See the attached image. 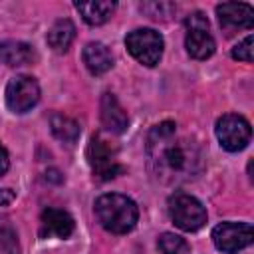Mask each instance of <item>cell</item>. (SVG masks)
Masks as SVG:
<instances>
[{"label": "cell", "mask_w": 254, "mask_h": 254, "mask_svg": "<svg viewBox=\"0 0 254 254\" xmlns=\"http://www.w3.org/2000/svg\"><path fill=\"white\" fill-rule=\"evenodd\" d=\"M149 171L163 185H181L202 173L204 157L200 147L181 135L173 121L155 125L147 135Z\"/></svg>", "instance_id": "cell-1"}, {"label": "cell", "mask_w": 254, "mask_h": 254, "mask_svg": "<svg viewBox=\"0 0 254 254\" xmlns=\"http://www.w3.org/2000/svg\"><path fill=\"white\" fill-rule=\"evenodd\" d=\"M95 216L99 224L111 232V234H127L135 228L139 220V208L137 204L119 192H107L101 194L93 204Z\"/></svg>", "instance_id": "cell-2"}, {"label": "cell", "mask_w": 254, "mask_h": 254, "mask_svg": "<svg viewBox=\"0 0 254 254\" xmlns=\"http://www.w3.org/2000/svg\"><path fill=\"white\" fill-rule=\"evenodd\" d=\"M167 210L175 226L185 232H194L206 222V208L192 194L175 192L167 202Z\"/></svg>", "instance_id": "cell-3"}, {"label": "cell", "mask_w": 254, "mask_h": 254, "mask_svg": "<svg viewBox=\"0 0 254 254\" xmlns=\"http://www.w3.org/2000/svg\"><path fill=\"white\" fill-rule=\"evenodd\" d=\"M119 151L117 147L107 141L103 135H93L89 139V145H87V161H89V167L93 171V175L101 181H109V179H115L123 167L119 165Z\"/></svg>", "instance_id": "cell-4"}, {"label": "cell", "mask_w": 254, "mask_h": 254, "mask_svg": "<svg viewBox=\"0 0 254 254\" xmlns=\"http://www.w3.org/2000/svg\"><path fill=\"white\" fill-rule=\"evenodd\" d=\"M185 28H187V34H185L187 54L194 60L210 58L216 50V44H214V38L210 34V26H208L206 16L202 12L189 14L185 18Z\"/></svg>", "instance_id": "cell-5"}, {"label": "cell", "mask_w": 254, "mask_h": 254, "mask_svg": "<svg viewBox=\"0 0 254 254\" xmlns=\"http://www.w3.org/2000/svg\"><path fill=\"white\" fill-rule=\"evenodd\" d=\"M125 46L129 50V54L143 65L153 67L159 64L161 56H163V36L153 30V28H137L133 32L127 34L125 38Z\"/></svg>", "instance_id": "cell-6"}, {"label": "cell", "mask_w": 254, "mask_h": 254, "mask_svg": "<svg viewBox=\"0 0 254 254\" xmlns=\"http://www.w3.org/2000/svg\"><path fill=\"white\" fill-rule=\"evenodd\" d=\"M214 131H216V137H218L222 149H226L230 153L242 151L250 143V135H252L250 123L242 115H236V113H226V115L218 117Z\"/></svg>", "instance_id": "cell-7"}, {"label": "cell", "mask_w": 254, "mask_h": 254, "mask_svg": "<svg viewBox=\"0 0 254 254\" xmlns=\"http://www.w3.org/2000/svg\"><path fill=\"white\" fill-rule=\"evenodd\" d=\"M254 230L250 222H222L212 230L214 246L224 254H236L252 244Z\"/></svg>", "instance_id": "cell-8"}, {"label": "cell", "mask_w": 254, "mask_h": 254, "mask_svg": "<svg viewBox=\"0 0 254 254\" xmlns=\"http://www.w3.org/2000/svg\"><path fill=\"white\" fill-rule=\"evenodd\" d=\"M40 99V85L30 75H16L6 85V105L14 113L30 111Z\"/></svg>", "instance_id": "cell-9"}, {"label": "cell", "mask_w": 254, "mask_h": 254, "mask_svg": "<svg viewBox=\"0 0 254 254\" xmlns=\"http://www.w3.org/2000/svg\"><path fill=\"white\" fill-rule=\"evenodd\" d=\"M216 16L222 28L238 30V28H252L254 24V10L246 2H224L216 6Z\"/></svg>", "instance_id": "cell-10"}, {"label": "cell", "mask_w": 254, "mask_h": 254, "mask_svg": "<svg viewBox=\"0 0 254 254\" xmlns=\"http://www.w3.org/2000/svg\"><path fill=\"white\" fill-rule=\"evenodd\" d=\"M42 230L40 234L42 236H56V238H67L71 232H73V218L69 212L62 210V208H46L42 210Z\"/></svg>", "instance_id": "cell-11"}, {"label": "cell", "mask_w": 254, "mask_h": 254, "mask_svg": "<svg viewBox=\"0 0 254 254\" xmlns=\"http://www.w3.org/2000/svg\"><path fill=\"white\" fill-rule=\"evenodd\" d=\"M101 123L111 133H123L129 125V117L113 93H103L101 97Z\"/></svg>", "instance_id": "cell-12"}, {"label": "cell", "mask_w": 254, "mask_h": 254, "mask_svg": "<svg viewBox=\"0 0 254 254\" xmlns=\"http://www.w3.org/2000/svg\"><path fill=\"white\" fill-rule=\"evenodd\" d=\"M83 64L93 75H101L113 67V56L109 48L101 42H89L83 48Z\"/></svg>", "instance_id": "cell-13"}, {"label": "cell", "mask_w": 254, "mask_h": 254, "mask_svg": "<svg viewBox=\"0 0 254 254\" xmlns=\"http://www.w3.org/2000/svg\"><path fill=\"white\" fill-rule=\"evenodd\" d=\"M36 60V52L30 44L20 40H6L0 44V62L10 67L28 65Z\"/></svg>", "instance_id": "cell-14"}, {"label": "cell", "mask_w": 254, "mask_h": 254, "mask_svg": "<svg viewBox=\"0 0 254 254\" xmlns=\"http://www.w3.org/2000/svg\"><path fill=\"white\" fill-rule=\"evenodd\" d=\"M73 6H75V10L81 14V18H83L89 26H101V24H105V22L113 16V12H115V8H117L115 2H107V0L75 2Z\"/></svg>", "instance_id": "cell-15"}, {"label": "cell", "mask_w": 254, "mask_h": 254, "mask_svg": "<svg viewBox=\"0 0 254 254\" xmlns=\"http://www.w3.org/2000/svg\"><path fill=\"white\" fill-rule=\"evenodd\" d=\"M75 38V26L69 18H62L58 22H54V26L50 28L46 40H48V46L54 50V52H67V48L71 46Z\"/></svg>", "instance_id": "cell-16"}, {"label": "cell", "mask_w": 254, "mask_h": 254, "mask_svg": "<svg viewBox=\"0 0 254 254\" xmlns=\"http://www.w3.org/2000/svg\"><path fill=\"white\" fill-rule=\"evenodd\" d=\"M50 127H52L54 137L67 143V145H71L79 139V125L71 117H65L62 113H54L50 117Z\"/></svg>", "instance_id": "cell-17"}, {"label": "cell", "mask_w": 254, "mask_h": 254, "mask_svg": "<svg viewBox=\"0 0 254 254\" xmlns=\"http://www.w3.org/2000/svg\"><path fill=\"white\" fill-rule=\"evenodd\" d=\"M0 254H20L18 234L6 216H0Z\"/></svg>", "instance_id": "cell-18"}, {"label": "cell", "mask_w": 254, "mask_h": 254, "mask_svg": "<svg viewBox=\"0 0 254 254\" xmlns=\"http://www.w3.org/2000/svg\"><path fill=\"white\" fill-rule=\"evenodd\" d=\"M159 250L161 254H190V246L185 238L173 232H163L159 236Z\"/></svg>", "instance_id": "cell-19"}, {"label": "cell", "mask_w": 254, "mask_h": 254, "mask_svg": "<svg viewBox=\"0 0 254 254\" xmlns=\"http://www.w3.org/2000/svg\"><path fill=\"white\" fill-rule=\"evenodd\" d=\"M141 10H143L147 16L159 20V18L169 16V14L175 10V4H169V2H149V4H141Z\"/></svg>", "instance_id": "cell-20"}, {"label": "cell", "mask_w": 254, "mask_h": 254, "mask_svg": "<svg viewBox=\"0 0 254 254\" xmlns=\"http://www.w3.org/2000/svg\"><path fill=\"white\" fill-rule=\"evenodd\" d=\"M252 36H246L240 44H236L234 48H232V58L234 60H238V62H246V64H250L252 62Z\"/></svg>", "instance_id": "cell-21"}, {"label": "cell", "mask_w": 254, "mask_h": 254, "mask_svg": "<svg viewBox=\"0 0 254 254\" xmlns=\"http://www.w3.org/2000/svg\"><path fill=\"white\" fill-rule=\"evenodd\" d=\"M14 198H16V194H14V190H12V189H0V206L10 204Z\"/></svg>", "instance_id": "cell-22"}, {"label": "cell", "mask_w": 254, "mask_h": 254, "mask_svg": "<svg viewBox=\"0 0 254 254\" xmlns=\"http://www.w3.org/2000/svg\"><path fill=\"white\" fill-rule=\"evenodd\" d=\"M8 167H10V159H8L6 149H4V147H2V143H0V177L8 171Z\"/></svg>", "instance_id": "cell-23"}]
</instances>
